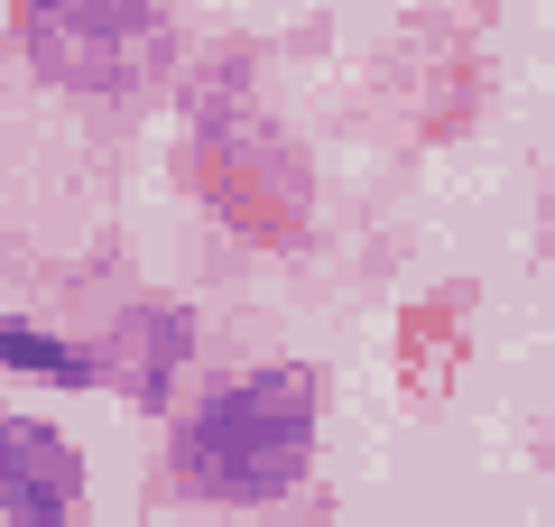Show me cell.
Masks as SVG:
<instances>
[{
    "label": "cell",
    "mask_w": 555,
    "mask_h": 527,
    "mask_svg": "<svg viewBox=\"0 0 555 527\" xmlns=\"http://www.w3.org/2000/svg\"><path fill=\"white\" fill-rule=\"evenodd\" d=\"M306 463H315V371L306 361H259V371L204 389L167 445L177 490L204 509H278L306 481Z\"/></svg>",
    "instance_id": "obj_1"
},
{
    "label": "cell",
    "mask_w": 555,
    "mask_h": 527,
    "mask_svg": "<svg viewBox=\"0 0 555 527\" xmlns=\"http://www.w3.org/2000/svg\"><path fill=\"white\" fill-rule=\"evenodd\" d=\"M158 20L149 0H28V65L75 93H120L149 75Z\"/></svg>",
    "instance_id": "obj_2"
},
{
    "label": "cell",
    "mask_w": 555,
    "mask_h": 527,
    "mask_svg": "<svg viewBox=\"0 0 555 527\" xmlns=\"http://www.w3.org/2000/svg\"><path fill=\"white\" fill-rule=\"evenodd\" d=\"M83 509V453L75 435L38 416H0V518L10 527H65Z\"/></svg>",
    "instance_id": "obj_3"
},
{
    "label": "cell",
    "mask_w": 555,
    "mask_h": 527,
    "mask_svg": "<svg viewBox=\"0 0 555 527\" xmlns=\"http://www.w3.org/2000/svg\"><path fill=\"white\" fill-rule=\"evenodd\" d=\"M112 343H120L112 380L139 398V408H167L177 380H185V361H195V314H185V306H130L112 324Z\"/></svg>",
    "instance_id": "obj_4"
},
{
    "label": "cell",
    "mask_w": 555,
    "mask_h": 527,
    "mask_svg": "<svg viewBox=\"0 0 555 527\" xmlns=\"http://www.w3.org/2000/svg\"><path fill=\"white\" fill-rule=\"evenodd\" d=\"M0 371L10 380H47V389H102L112 361H102L93 343H75V333H47V324H28V314H0Z\"/></svg>",
    "instance_id": "obj_5"
}]
</instances>
